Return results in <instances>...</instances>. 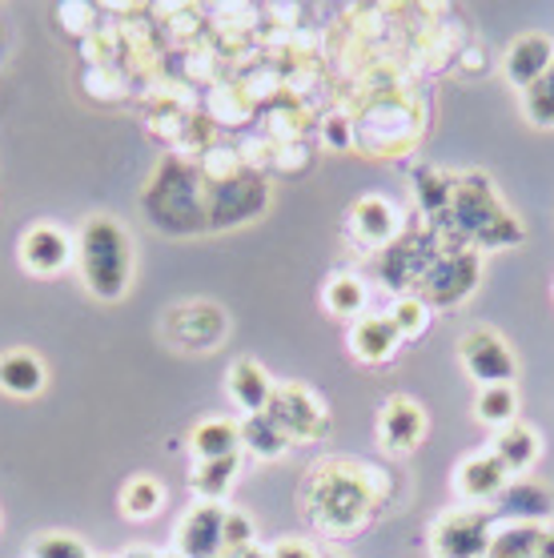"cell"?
<instances>
[{
  "mask_svg": "<svg viewBox=\"0 0 554 558\" xmlns=\"http://www.w3.org/2000/svg\"><path fill=\"white\" fill-rule=\"evenodd\" d=\"M76 262L88 293L101 302H117L133 281V242L113 217H88L76 238Z\"/></svg>",
  "mask_w": 554,
  "mask_h": 558,
  "instance_id": "obj_1",
  "label": "cell"
},
{
  "mask_svg": "<svg viewBox=\"0 0 554 558\" xmlns=\"http://www.w3.org/2000/svg\"><path fill=\"white\" fill-rule=\"evenodd\" d=\"M454 214H458V226L467 229V233H474V238L486 245L522 242V229H518L515 217L498 205V197L491 193V181L486 178L462 181V190L454 197Z\"/></svg>",
  "mask_w": 554,
  "mask_h": 558,
  "instance_id": "obj_2",
  "label": "cell"
},
{
  "mask_svg": "<svg viewBox=\"0 0 554 558\" xmlns=\"http://www.w3.org/2000/svg\"><path fill=\"white\" fill-rule=\"evenodd\" d=\"M458 357H462L467 374L479 381V386H515V378H518L515 350H510L503 333H494L491 326H479V330L462 333Z\"/></svg>",
  "mask_w": 554,
  "mask_h": 558,
  "instance_id": "obj_3",
  "label": "cell"
},
{
  "mask_svg": "<svg viewBox=\"0 0 554 558\" xmlns=\"http://www.w3.org/2000/svg\"><path fill=\"white\" fill-rule=\"evenodd\" d=\"M491 534L494 526L486 510H450L434 522L430 550H434V558H486Z\"/></svg>",
  "mask_w": 554,
  "mask_h": 558,
  "instance_id": "obj_4",
  "label": "cell"
},
{
  "mask_svg": "<svg viewBox=\"0 0 554 558\" xmlns=\"http://www.w3.org/2000/svg\"><path fill=\"white\" fill-rule=\"evenodd\" d=\"M229 333V314L214 302H185L173 305L165 317V338L177 350H214Z\"/></svg>",
  "mask_w": 554,
  "mask_h": 558,
  "instance_id": "obj_5",
  "label": "cell"
},
{
  "mask_svg": "<svg viewBox=\"0 0 554 558\" xmlns=\"http://www.w3.org/2000/svg\"><path fill=\"white\" fill-rule=\"evenodd\" d=\"M269 418L277 422V430L290 442H305V438H322L326 434V410L305 386H274L269 398Z\"/></svg>",
  "mask_w": 554,
  "mask_h": 558,
  "instance_id": "obj_6",
  "label": "cell"
},
{
  "mask_svg": "<svg viewBox=\"0 0 554 558\" xmlns=\"http://www.w3.org/2000/svg\"><path fill=\"white\" fill-rule=\"evenodd\" d=\"M317 507L314 519L329 531H353L358 522L365 519V507H370V495L362 490L358 478H322L317 483Z\"/></svg>",
  "mask_w": 554,
  "mask_h": 558,
  "instance_id": "obj_7",
  "label": "cell"
},
{
  "mask_svg": "<svg viewBox=\"0 0 554 558\" xmlns=\"http://www.w3.org/2000/svg\"><path fill=\"white\" fill-rule=\"evenodd\" d=\"M76 257V245L69 242V233L57 226H33L21 238V266L37 278H52L61 274L69 262Z\"/></svg>",
  "mask_w": 554,
  "mask_h": 558,
  "instance_id": "obj_8",
  "label": "cell"
},
{
  "mask_svg": "<svg viewBox=\"0 0 554 558\" xmlns=\"http://www.w3.org/2000/svg\"><path fill=\"white\" fill-rule=\"evenodd\" d=\"M226 514L221 502H202V507L185 514L181 531H177V550L181 558H221V534H226Z\"/></svg>",
  "mask_w": 554,
  "mask_h": 558,
  "instance_id": "obj_9",
  "label": "cell"
},
{
  "mask_svg": "<svg viewBox=\"0 0 554 558\" xmlns=\"http://www.w3.org/2000/svg\"><path fill=\"white\" fill-rule=\"evenodd\" d=\"M378 434H382V446H386L390 454H410V450H418V442L426 438V414H422V407H418L414 398L394 393L390 402L382 407Z\"/></svg>",
  "mask_w": 554,
  "mask_h": 558,
  "instance_id": "obj_10",
  "label": "cell"
},
{
  "mask_svg": "<svg viewBox=\"0 0 554 558\" xmlns=\"http://www.w3.org/2000/svg\"><path fill=\"white\" fill-rule=\"evenodd\" d=\"M551 64H554V40L546 37V33H522V37L510 40V49H506L503 73L515 89L527 93Z\"/></svg>",
  "mask_w": 554,
  "mask_h": 558,
  "instance_id": "obj_11",
  "label": "cell"
},
{
  "mask_svg": "<svg viewBox=\"0 0 554 558\" xmlns=\"http://www.w3.org/2000/svg\"><path fill=\"white\" fill-rule=\"evenodd\" d=\"M506 486H510V470L498 462L494 454H474L467 458L458 474H454V490L467 502H498Z\"/></svg>",
  "mask_w": 554,
  "mask_h": 558,
  "instance_id": "obj_12",
  "label": "cell"
},
{
  "mask_svg": "<svg viewBox=\"0 0 554 558\" xmlns=\"http://www.w3.org/2000/svg\"><path fill=\"white\" fill-rule=\"evenodd\" d=\"M226 390H229V398H233V407L245 410V418H253V414H265V410H269L274 381H269V374H265L262 362H253V357H238V362L229 366Z\"/></svg>",
  "mask_w": 554,
  "mask_h": 558,
  "instance_id": "obj_13",
  "label": "cell"
},
{
  "mask_svg": "<svg viewBox=\"0 0 554 558\" xmlns=\"http://www.w3.org/2000/svg\"><path fill=\"white\" fill-rule=\"evenodd\" d=\"M398 345H402V333L394 330L390 314L386 317H362L350 333V354L365 366H382V362H390L398 354Z\"/></svg>",
  "mask_w": 554,
  "mask_h": 558,
  "instance_id": "obj_14",
  "label": "cell"
},
{
  "mask_svg": "<svg viewBox=\"0 0 554 558\" xmlns=\"http://www.w3.org/2000/svg\"><path fill=\"white\" fill-rule=\"evenodd\" d=\"M430 298L434 302H462L470 290H474V281H479V257L474 254H454L446 257V262H438L434 266V274H430Z\"/></svg>",
  "mask_w": 554,
  "mask_h": 558,
  "instance_id": "obj_15",
  "label": "cell"
},
{
  "mask_svg": "<svg viewBox=\"0 0 554 558\" xmlns=\"http://www.w3.org/2000/svg\"><path fill=\"white\" fill-rule=\"evenodd\" d=\"M498 510H503L510 522H534V526H542V522L551 519L554 510V495L546 490L542 483H510L498 495Z\"/></svg>",
  "mask_w": 554,
  "mask_h": 558,
  "instance_id": "obj_16",
  "label": "cell"
},
{
  "mask_svg": "<svg viewBox=\"0 0 554 558\" xmlns=\"http://www.w3.org/2000/svg\"><path fill=\"white\" fill-rule=\"evenodd\" d=\"M491 454L503 462L510 474H527L534 462H539L542 454V442H539V434L530 430V426H522V422H515V426H506V430L494 434V446H491Z\"/></svg>",
  "mask_w": 554,
  "mask_h": 558,
  "instance_id": "obj_17",
  "label": "cell"
},
{
  "mask_svg": "<svg viewBox=\"0 0 554 558\" xmlns=\"http://www.w3.org/2000/svg\"><path fill=\"white\" fill-rule=\"evenodd\" d=\"M350 221L353 233L365 245H390L394 233H398V209L390 202H382V197H362V202L353 205Z\"/></svg>",
  "mask_w": 554,
  "mask_h": 558,
  "instance_id": "obj_18",
  "label": "cell"
},
{
  "mask_svg": "<svg viewBox=\"0 0 554 558\" xmlns=\"http://www.w3.org/2000/svg\"><path fill=\"white\" fill-rule=\"evenodd\" d=\"M0 390L13 393V398H33L45 390V366L37 354L28 350H9L0 357Z\"/></svg>",
  "mask_w": 554,
  "mask_h": 558,
  "instance_id": "obj_19",
  "label": "cell"
},
{
  "mask_svg": "<svg viewBox=\"0 0 554 558\" xmlns=\"http://www.w3.org/2000/svg\"><path fill=\"white\" fill-rule=\"evenodd\" d=\"M190 446H193V454H197V462L233 458V454H238V446H241V430L226 418H209V422H202V426L193 430Z\"/></svg>",
  "mask_w": 554,
  "mask_h": 558,
  "instance_id": "obj_20",
  "label": "cell"
},
{
  "mask_svg": "<svg viewBox=\"0 0 554 558\" xmlns=\"http://www.w3.org/2000/svg\"><path fill=\"white\" fill-rule=\"evenodd\" d=\"M542 526L534 522H506L491 534V550L486 558H539Z\"/></svg>",
  "mask_w": 554,
  "mask_h": 558,
  "instance_id": "obj_21",
  "label": "cell"
},
{
  "mask_svg": "<svg viewBox=\"0 0 554 558\" xmlns=\"http://www.w3.org/2000/svg\"><path fill=\"white\" fill-rule=\"evenodd\" d=\"M474 414L479 422L494 426V430H506L518 422V393L515 386H482L479 398H474Z\"/></svg>",
  "mask_w": 554,
  "mask_h": 558,
  "instance_id": "obj_22",
  "label": "cell"
},
{
  "mask_svg": "<svg viewBox=\"0 0 554 558\" xmlns=\"http://www.w3.org/2000/svg\"><path fill=\"white\" fill-rule=\"evenodd\" d=\"M238 430H241V446H250L253 454L265 458V462L281 458L286 454V446H290V438L277 430V422L269 418V414H253V418L241 422Z\"/></svg>",
  "mask_w": 554,
  "mask_h": 558,
  "instance_id": "obj_23",
  "label": "cell"
},
{
  "mask_svg": "<svg viewBox=\"0 0 554 558\" xmlns=\"http://www.w3.org/2000/svg\"><path fill=\"white\" fill-rule=\"evenodd\" d=\"M233 474H238V454L233 458H214V462H197V474H193V490L202 502H221L226 490L233 486Z\"/></svg>",
  "mask_w": 554,
  "mask_h": 558,
  "instance_id": "obj_24",
  "label": "cell"
},
{
  "mask_svg": "<svg viewBox=\"0 0 554 558\" xmlns=\"http://www.w3.org/2000/svg\"><path fill=\"white\" fill-rule=\"evenodd\" d=\"M322 302L334 317H358L365 310V286L362 278H353V274H338V278H329L326 293H322Z\"/></svg>",
  "mask_w": 554,
  "mask_h": 558,
  "instance_id": "obj_25",
  "label": "cell"
},
{
  "mask_svg": "<svg viewBox=\"0 0 554 558\" xmlns=\"http://www.w3.org/2000/svg\"><path fill=\"white\" fill-rule=\"evenodd\" d=\"M161 502H165V490L149 474H137V478L121 490V510H125L129 519H153V514L161 510Z\"/></svg>",
  "mask_w": 554,
  "mask_h": 558,
  "instance_id": "obj_26",
  "label": "cell"
},
{
  "mask_svg": "<svg viewBox=\"0 0 554 558\" xmlns=\"http://www.w3.org/2000/svg\"><path fill=\"white\" fill-rule=\"evenodd\" d=\"M522 113H527L530 125L554 129V64L522 93Z\"/></svg>",
  "mask_w": 554,
  "mask_h": 558,
  "instance_id": "obj_27",
  "label": "cell"
},
{
  "mask_svg": "<svg viewBox=\"0 0 554 558\" xmlns=\"http://www.w3.org/2000/svg\"><path fill=\"white\" fill-rule=\"evenodd\" d=\"M28 558H93L88 546L76 538V534H40Z\"/></svg>",
  "mask_w": 554,
  "mask_h": 558,
  "instance_id": "obj_28",
  "label": "cell"
},
{
  "mask_svg": "<svg viewBox=\"0 0 554 558\" xmlns=\"http://www.w3.org/2000/svg\"><path fill=\"white\" fill-rule=\"evenodd\" d=\"M390 322H394V330L402 333V338H414V333L426 330V322H430L426 302H418V298H402V302L394 305Z\"/></svg>",
  "mask_w": 554,
  "mask_h": 558,
  "instance_id": "obj_29",
  "label": "cell"
},
{
  "mask_svg": "<svg viewBox=\"0 0 554 558\" xmlns=\"http://www.w3.org/2000/svg\"><path fill=\"white\" fill-rule=\"evenodd\" d=\"M253 546V522L238 510H229L226 514V534H221V558H233L241 550H250Z\"/></svg>",
  "mask_w": 554,
  "mask_h": 558,
  "instance_id": "obj_30",
  "label": "cell"
},
{
  "mask_svg": "<svg viewBox=\"0 0 554 558\" xmlns=\"http://www.w3.org/2000/svg\"><path fill=\"white\" fill-rule=\"evenodd\" d=\"M269 558H322V555H314L305 543H281L269 550Z\"/></svg>",
  "mask_w": 554,
  "mask_h": 558,
  "instance_id": "obj_31",
  "label": "cell"
},
{
  "mask_svg": "<svg viewBox=\"0 0 554 558\" xmlns=\"http://www.w3.org/2000/svg\"><path fill=\"white\" fill-rule=\"evenodd\" d=\"M539 558H554V526H542V543H539Z\"/></svg>",
  "mask_w": 554,
  "mask_h": 558,
  "instance_id": "obj_32",
  "label": "cell"
},
{
  "mask_svg": "<svg viewBox=\"0 0 554 558\" xmlns=\"http://www.w3.org/2000/svg\"><path fill=\"white\" fill-rule=\"evenodd\" d=\"M233 558H269V555H265L262 546L253 543V546H250V550H241V555H233Z\"/></svg>",
  "mask_w": 554,
  "mask_h": 558,
  "instance_id": "obj_33",
  "label": "cell"
},
{
  "mask_svg": "<svg viewBox=\"0 0 554 558\" xmlns=\"http://www.w3.org/2000/svg\"><path fill=\"white\" fill-rule=\"evenodd\" d=\"M326 558H334V555H326Z\"/></svg>",
  "mask_w": 554,
  "mask_h": 558,
  "instance_id": "obj_34",
  "label": "cell"
}]
</instances>
